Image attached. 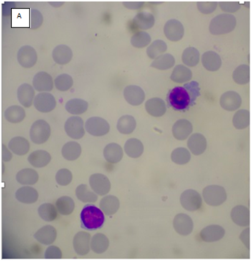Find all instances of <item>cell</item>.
I'll list each match as a JSON object with an SVG mask.
<instances>
[{"label": "cell", "instance_id": "obj_1", "mask_svg": "<svg viewBox=\"0 0 252 261\" xmlns=\"http://www.w3.org/2000/svg\"><path fill=\"white\" fill-rule=\"evenodd\" d=\"M200 96V84L197 81H192L170 90L167 94V101L168 106L174 110L186 112L195 105Z\"/></svg>", "mask_w": 252, "mask_h": 261}, {"label": "cell", "instance_id": "obj_2", "mask_svg": "<svg viewBox=\"0 0 252 261\" xmlns=\"http://www.w3.org/2000/svg\"><path fill=\"white\" fill-rule=\"evenodd\" d=\"M81 227L86 230L101 229L105 222V216L97 206L87 204L83 208L80 214Z\"/></svg>", "mask_w": 252, "mask_h": 261}, {"label": "cell", "instance_id": "obj_3", "mask_svg": "<svg viewBox=\"0 0 252 261\" xmlns=\"http://www.w3.org/2000/svg\"><path fill=\"white\" fill-rule=\"evenodd\" d=\"M236 24V18L233 15L223 13L212 19L209 31L213 35L227 34L235 30Z\"/></svg>", "mask_w": 252, "mask_h": 261}, {"label": "cell", "instance_id": "obj_4", "mask_svg": "<svg viewBox=\"0 0 252 261\" xmlns=\"http://www.w3.org/2000/svg\"><path fill=\"white\" fill-rule=\"evenodd\" d=\"M51 136L50 125L44 120H38L32 125L29 131L31 141L36 144L47 142Z\"/></svg>", "mask_w": 252, "mask_h": 261}, {"label": "cell", "instance_id": "obj_5", "mask_svg": "<svg viewBox=\"0 0 252 261\" xmlns=\"http://www.w3.org/2000/svg\"><path fill=\"white\" fill-rule=\"evenodd\" d=\"M204 201L208 205L217 207L227 200V195L225 188L218 185H210L205 187L202 192Z\"/></svg>", "mask_w": 252, "mask_h": 261}, {"label": "cell", "instance_id": "obj_6", "mask_svg": "<svg viewBox=\"0 0 252 261\" xmlns=\"http://www.w3.org/2000/svg\"><path fill=\"white\" fill-rule=\"evenodd\" d=\"M85 130L94 137H103L110 131V126L105 119L92 117L86 121Z\"/></svg>", "mask_w": 252, "mask_h": 261}, {"label": "cell", "instance_id": "obj_7", "mask_svg": "<svg viewBox=\"0 0 252 261\" xmlns=\"http://www.w3.org/2000/svg\"><path fill=\"white\" fill-rule=\"evenodd\" d=\"M180 200L183 209L188 212L199 210L202 206L201 195L194 189H187L182 193Z\"/></svg>", "mask_w": 252, "mask_h": 261}, {"label": "cell", "instance_id": "obj_8", "mask_svg": "<svg viewBox=\"0 0 252 261\" xmlns=\"http://www.w3.org/2000/svg\"><path fill=\"white\" fill-rule=\"evenodd\" d=\"M65 131L71 139H82L85 134L84 121L79 116L69 118L65 124Z\"/></svg>", "mask_w": 252, "mask_h": 261}, {"label": "cell", "instance_id": "obj_9", "mask_svg": "<svg viewBox=\"0 0 252 261\" xmlns=\"http://www.w3.org/2000/svg\"><path fill=\"white\" fill-rule=\"evenodd\" d=\"M89 185L91 189L98 195H107L111 190L110 181L107 176L101 173L92 175L89 177Z\"/></svg>", "mask_w": 252, "mask_h": 261}, {"label": "cell", "instance_id": "obj_10", "mask_svg": "<svg viewBox=\"0 0 252 261\" xmlns=\"http://www.w3.org/2000/svg\"><path fill=\"white\" fill-rule=\"evenodd\" d=\"M34 106L38 112L48 113L55 109L57 101L54 96L49 93H40L35 98Z\"/></svg>", "mask_w": 252, "mask_h": 261}, {"label": "cell", "instance_id": "obj_11", "mask_svg": "<svg viewBox=\"0 0 252 261\" xmlns=\"http://www.w3.org/2000/svg\"><path fill=\"white\" fill-rule=\"evenodd\" d=\"M17 60L20 66L24 69H30L37 63V52L30 46H22L18 51Z\"/></svg>", "mask_w": 252, "mask_h": 261}, {"label": "cell", "instance_id": "obj_12", "mask_svg": "<svg viewBox=\"0 0 252 261\" xmlns=\"http://www.w3.org/2000/svg\"><path fill=\"white\" fill-rule=\"evenodd\" d=\"M173 227L179 235L187 237L194 230L193 220L187 214H178L174 218Z\"/></svg>", "mask_w": 252, "mask_h": 261}, {"label": "cell", "instance_id": "obj_13", "mask_svg": "<svg viewBox=\"0 0 252 261\" xmlns=\"http://www.w3.org/2000/svg\"><path fill=\"white\" fill-rule=\"evenodd\" d=\"M166 37L171 41H179L184 36L183 25L177 19H170L166 23L164 27Z\"/></svg>", "mask_w": 252, "mask_h": 261}, {"label": "cell", "instance_id": "obj_14", "mask_svg": "<svg viewBox=\"0 0 252 261\" xmlns=\"http://www.w3.org/2000/svg\"><path fill=\"white\" fill-rule=\"evenodd\" d=\"M91 237L89 234L80 231L76 234L73 241L74 251L77 255H87L90 250Z\"/></svg>", "mask_w": 252, "mask_h": 261}, {"label": "cell", "instance_id": "obj_15", "mask_svg": "<svg viewBox=\"0 0 252 261\" xmlns=\"http://www.w3.org/2000/svg\"><path fill=\"white\" fill-rule=\"evenodd\" d=\"M54 81L50 74L41 71L35 75L33 79V86L38 92H50L54 88Z\"/></svg>", "mask_w": 252, "mask_h": 261}, {"label": "cell", "instance_id": "obj_16", "mask_svg": "<svg viewBox=\"0 0 252 261\" xmlns=\"http://www.w3.org/2000/svg\"><path fill=\"white\" fill-rule=\"evenodd\" d=\"M241 104V97L235 91H227L220 96V106L229 112H233L239 109Z\"/></svg>", "mask_w": 252, "mask_h": 261}, {"label": "cell", "instance_id": "obj_17", "mask_svg": "<svg viewBox=\"0 0 252 261\" xmlns=\"http://www.w3.org/2000/svg\"><path fill=\"white\" fill-rule=\"evenodd\" d=\"M124 98L129 104L139 106L144 102L145 94L143 90L137 85H129L124 89Z\"/></svg>", "mask_w": 252, "mask_h": 261}, {"label": "cell", "instance_id": "obj_18", "mask_svg": "<svg viewBox=\"0 0 252 261\" xmlns=\"http://www.w3.org/2000/svg\"><path fill=\"white\" fill-rule=\"evenodd\" d=\"M225 235V230L220 225L212 224L202 229L200 232V238L205 242H216L223 239Z\"/></svg>", "mask_w": 252, "mask_h": 261}, {"label": "cell", "instance_id": "obj_19", "mask_svg": "<svg viewBox=\"0 0 252 261\" xmlns=\"http://www.w3.org/2000/svg\"><path fill=\"white\" fill-rule=\"evenodd\" d=\"M193 131V126L188 120L180 119L172 127V134L178 140H185Z\"/></svg>", "mask_w": 252, "mask_h": 261}, {"label": "cell", "instance_id": "obj_20", "mask_svg": "<svg viewBox=\"0 0 252 261\" xmlns=\"http://www.w3.org/2000/svg\"><path fill=\"white\" fill-rule=\"evenodd\" d=\"M17 97L21 105L26 108L31 107L36 98L34 88L26 83L21 84L18 88Z\"/></svg>", "mask_w": 252, "mask_h": 261}, {"label": "cell", "instance_id": "obj_21", "mask_svg": "<svg viewBox=\"0 0 252 261\" xmlns=\"http://www.w3.org/2000/svg\"><path fill=\"white\" fill-rule=\"evenodd\" d=\"M57 237V230L51 225L41 227L34 235L35 239L44 245H51L55 242Z\"/></svg>", "mask_w": 252, "mask_h": 261}, {"label": "cell", "instance_id": "obj_22", "mask_svg": "<svg viewBox=\"0 0 252 261\" xmlns=\"http://www.w3.org/2000/svg\"><path fill=\"white\" fill-rule=\"evenodd\" d=\"M187 144L191 152L194 155H201L207 149L206 138L200 133H196L188 138Z\"/></svg>", "mask_w": 252, "mask_h": 261}, {"label": "cell", "instance_id": "obj_23", "mask_svg": "<svg viewBox=\"0 0 252 261\" xmlns=\"http://www.w3.org/2000/svg\"><path fill=\"white\" fill-rule=\"evenodd\" d=\"M145 109L152 117L159 118L167 112V105L165 101L160 98H152L146 101Z\"/></svg>", "mask_w": 252, "mask_h": 261}, {"label": "cell", "instance_id": "obj_24", "mask_svg": "<svg viewBox=\"0 0 252 261\" xmlns=\"http://www.w3.org/2000/svg\"><path fill=\"white\" fill-rule=\"evenodd\" d=\"M231 219L234 223L240 227H248L250 224V212L243 206H235L231 212Z\"/></svg>", "mask_w": 252, "mask_h": 261}, {"label": "cell", "instance_id": "obj_25", "mask_svg": "<svg viewBox=\"0 0 252 261\" xmlns=\"http://www.w3.org/2000/svg\"><path fill=\"white\" fill-rule=\"evenodd\" d=\"M104 156L107 162L117 164L123 157V151L120 144L117 143H109L104 150Z\"/></svg>", "mask_w": 252, "mask_h": 261}, {"label": "cell", "instance_id": "obj_26", "mask_svg": "<svg viewBox=\"0 0 252 261\" xmlns=\"http://www.w3.org/2000/svg\"><path fill=\"white\" fill-rule=\"evenodd\" d=\"M51 160L50 154L44 150L34 151L28 156V162L33 167L36 168L46 167L50 163Z\"/></svg>", "mask_w": 252, "mask_h": 261}, {"label": "cell", "instance_id": "obj_27", "mask_svg": "<svg viewBox=\"0 0 252 261\" xmlns=\"http://www.w3.org/2000/svg\"><path fill=\"white\" fill-rule=\"evenodd\" d=\"M52 57L54 62L57 64H68L73 58L72 50L66 45H59L53 50Z\"/></svg>", "mask_w": 252, "mask_h": 261}, {"label": "cell", "instance_id": "obj_28", "mask_svg": "<svg viewBox=\"0 0 252 261\" xmlns=\"http://www.w3.org/2000/svg\"><path fill=\"white\" fill-rule=\"evenodd\" d=\"M204 67L209 71H216L222 67V61L219 54L213 51L204 53L202 56Z\"/></svg>", "mask_w": 252, "mask_h": 261}, {"label": "cell", "instance_id": "obj_29", "mask_svg": "<svg viewBox=\"0 0 252 261\" xmlns=\"http://www.w3.org/2000/svg\"><path fill=\"white\" fill-rule=\"evenodd\" d=\"M38 192L36 189L31 187H23L18 189L16 192V198L20 202L24 204H33L37 202Z\"/></svg>", "mask_w": 252, "mask_h": 261}, {"label": "cell", "instance_id": "obj_30", "mask_svg": "<svg viewBox=\"0 0 252 261\" xmlns=\"http://www.w3.org/2000/svg\"><path fill=\"white\" fill-rule=\"evenodd\" d=\"M8 149L17 156H24L29 152L30 144L26 138L16 137L8 143Z\"/></svg>", "mask_w": 252, "mask_h": 261}, {"label": "cell", "instance_id": "obj_31", "mask_svg": "<svg viewBox=\"0 0 252 261\" xmlns=\"http://www.w3.org/2000/svg\"><path fill=\"white\" fill-rule=\"evenodd\" d=\"M133 24L142 31L150 29L155 24V17L152 13L149 12H140L136 15L132 21Z\"/></svg>", "mask_w": 252, "mask_h": 261}, {"label": "cell", "instance_id": "obj_32", "mask_svg": "<svg viewBox=\"0 0 252 261\" xmlns=\"http://www.w3.org/2000/svg\"><path fill=\"white\" fill-rule=\"evenodd\" d=\"M120 200L114 195H108L101 199L100 208L107 216H112L118 212L120 209Z\"/></svg>", "mask_w": 252, "mask_h": 261}, {"label": "cell", "instance_id": "obj_33", "mask_svg": "<svg viewBox=\"0 0 252 261\" xmlns=\"http://www.w3.org/2000/svg\"><path fill=\"white\" fill-rule=\"evenodd\" d=\"M124 151L129 157L137 159L143 154L144 146L137 138L128 139L124 146Z\"/></svg>", "mask_w": 252, "mask_h": 261}, {"label": "cell", "instance_id": "obj_34", "mask_svg": "<svg viewBox=\"0 0 252 261\" xmlns=\"http://www.w3.org/2000/svg\"><path fill=\"white\" fill-rule=\"evenodd\" d=\"M39 179L37 171L30 168L21 169L16 174V181L22 185H35Z\"/></svg>", "mask_w": 252, "mask_h": 261}, {"label": "cell", "instance_id": "obj_35", "mask_svg": "<svg viewBox=\"0 0 252 261\" xmlns=\"http://www.w3.org/2000/svg\"><path fill=\"white\" fill-rule=\"evenodd\" d=\"M82 154V147L79 143L76 142H69L63 146L62 155L66 160L72 162L79 159Z\"/></svg>", "mask_w": 252, "mask_h": 261}, {"label": "cell", "instance_id": "obj_36", "mask_svg": "<svg viewBox=\"0 0 252 261\" xmlns=\"http://www.w3.org/2000/svg\"><path fill=\"white\" fill-rule=\"evenodd\" d=\"M26 117L24 108L19 105L10 106L5 112V118L11 124H19L22 122Z\"/></svg>", "mask_w": 252, "mask_h": 261}, {"label": "cell", "instance_id": "obj_37", "mask_svg": "<svg viewBox=\"0 0 252 261\" xmlns=\"http://www.w3.org/2000/svg\"><path fill=\"white\" fill-rule=\"evenodd\" d=\"M88 103L85 100L73 99L69 100L66 104L67 112L74 115H79L87 112L88 109Z\"/></svg>", "mask_w": 252, "mask_h": 261}, {"label": "cell", "instance_id": "obj_38", "mask_svg": "<svg viewBox=\"0 0 252 261\" xmlns=\"http://www.w3.org/2000/svg\"><path fill=\"white\" fill-rule=\"evenodd\" d=\"M170 78L172 81L179 84L187 82L192 79V71L183 65H178L175 66Z\"/></svg>", "mask_w": 252, "mask_h": 261}, {"label": "cell", "instance_id": "obj_39", "mask_svg": "<svg viewBox=\"0 0 252 261\" xmlns=\"http://www.w3.org/2000/svg\"><path fill=\"white\" fill-rule=\"evenodd\" d=\"M109 247V239L104 234H97L91 239L90 248L96 254H103Z\"/></svg>", "mask_w": 252, "mask_h": 261}, {"label": "cell", "instance_id": "obj_40", "mask_svg": "<svg viewBox=\"0 0 252 261\" xmlns=\"http://www.w3.org/2000/svg\"><path fill=\"white\" fill-rule=\"evenodd\" d=\"M77 199L84 204H94L98 200V194L89 189L86 184L78 186L76 189Z\"/></svg>", "mask_w": 252, "mask_h": 261}, {"label": "cell", "instance_id": "obj_41", "mask_svg": "<svg viewBox=\"0 0 252 261\" xmlns=\"http://www.w3.org/2000/svg\"><path fill=\"white\" fill-rule=\"evenodd\" d=\"M137 127V121L132 115H123L118 120L117 129L122 134H131Z\"/></svg>", "mask_w": 252, "mask_h": 261}, {"label": "cell", "instance_id": "obj_42", "mask_svg": "<svg viewBox=\"0 0 252 261\" xmlns=\"http://www.w3.org/2000/svg\"><path fill=\"white\" fill-rule=\"evenodd\" d=\"M55 206L58 213L61 215L69 216L74 212L75 209V202L71 197L63 196L57 199Z\"/></svg>", "mask_w": 252, "mask_h": 261}, {"label": "cell", "instance_id": "obj_43", "mask_svg": "<svg viewBox=\"0 0 252 261\" xmlns=\"http://www.w3.org/2000/svg\"><path fill=\"white\" fill-rule=\"evenodd\" d=\"M38 215L45 222H52L57 217V208L51 204H42L38 208Z\"/></svg>", "mask_w": 252, "mask_h": 261}, {"label": "cell", "instance_id": "obj_44", "mask_svg": "<svg viewBox=\"0 0 252 261\" xmlns=\"http://www.w3.org/2000/svg\"><path fill=\"white\" fill-rule=\"evenodd\" d=\"M175 59L172 54H165L158 56L156 59L154 60L150 66L154 69L159 70H168L172 69L175 66Z\"/></svg>", "mask_w": 252, "mask_h": 261}, {"label": "cell", "instance_id": "obj_45", "mask_svg": "<svg viewBox=\"0 0 252 261\" xmlns=\"http://www.w3.org/2000/svg\"><path fill=\"white\" fill-rule=\"evenodd\" d=\"M233 80L238 84H248L250 81V68L248 65H240L235 69L233 74Z\"/></svg>", "mask_w": 252, "mask_h": 261}, {"label": "cell", "instance_id": "obj_46", "mask_svg": "<svg viewBox=\"0 0 252 261\" xmlns=\"http://www.w3.org/2000/svg\"><path fill=\"white\" fill-rule=\"evenodd\" d=\"M233 126L235 129H243L250 124V112L246 109H240L235 113L233 119Z\"/></svg>", "mask_w": 252, "mask_h": 261}, {"label": "cell", "instance_id": "obj_47", "mask_svg": "<svg viewBox=\"0 0 252 261\" xmlns=\"http://www.w3.org/2000/svg\"><path fill=\"white\" fill-rule=\"evenodd\" d=\"M200 52L195 47H188L183 51L182 61L185 66L195 67L200 62Z\"/></svg>", "mask_w": 252, "mask_h": 261}, {"label": "cell", "instance_id": "obj_48", "mask_svg": "<svg viewBox=\"0 0 252 261\" xmlns=\"http://www.w3.org/2000/svg\"><path fill=\"white\" fill-rule=\"evenodd\" d=\"M167 50V45L162 40H156L151 43L147 47V54L150 59H156L158 56L162 55Z\"/></svg>", "mask_w": 252, "mask_h": 261}, {"label": "cell", "instance_id": "obj_49", "mask_svg": "<svg viewBox=\"0 0 252 261\" xmlns=\"http://www.w3.org/2000/svg\"><path fill=\"white\" fill-rule=\"evenodd\" d=\"M151 42V37L150 34L145 31H139L133 35L131 38V44L134 47L137 49H142L148 46Z\"/></svg>", "mask_w": 252, "mask_h": 261}, {"label": "cell", "instance_id": "obj_50", "mask_svg": "<svg viewBox=\"0 0 252 261\" xmlns=\"http://www.w3.org/2000/svg\"><path fill=\"white\" fill-rule=\"evenodd\" d=\"M191 154L188 150L185 148H178L174 150L171 154L172 162L179 165H184L190 162Z\"/></svg>", "mask_w": 252, "mask_h": 261}, {"label": "cell", "instance_id": "obj_51", "mask_svg": "<svg viewBox=\"0 0 252 261\" xmlns=\"http://www.w3.org/2000/svg\"><path fill=\"white\" fill-rule=\"evenodd\" d=\"M74 84L73 78L69 74H62L59 75L54 79V85L58 91L66 92L69 91Z\"/></svg>", "mask_w": 252, "mask_h": 261}, {"label": "cell", "instance_id": "obj_52", "mask_svg": "<svg viewBox=\"0 0 252 261\" xmlns=\"http://www.w3.org/2000/svg\"><path fill=\"white\" fill-rule=\"evenodd\" d=\"M56 181L59 186L66 187L69 185L73 180V175L68 169H61L57 172L55 176Z\"/></svg>", "mask_w": 252, "mask_h": 261}, {"label": "cell", "instance_id": "obj_53", "mask_svg": "<svg viewBox=\"0 0 252 261\" xmlns=\"http://www.w3.org/2000/svg\"><path fill=\"white\" fill-rule=\"evenodd\" d=\"M218 3L215 1H200L197 3V8L200 12L204 14H210L214 12L216 9Z\"/></svg>", "mask_w": 252, "mask_h": 261}, {"label": "cell", "instance_id": "obj_54", "mask_svg": "<svg viewBox=\"0 0 252 261\" xmlns=\"http://www.w3.org/2000/svg\"><path fill=\"white\" fill-rule=\"evenodd\" d=\"M44 22V17L42 13L38 10L32 9L30 12V28L33 30H37L41 27Z\"/></svg>", "mask_w": 252, "mask_h": 261}, {"label": "cell", "instance_id": "obj_55", "mask_svg": "<svg viewBox=\"0 0 252 261\" xmlns=\"http://www.w3.org/2000/svg\"><path fill=\"white\" fill-rule=\"evenodd\" d=\"M219 6L222 11L226 13H235L240 8V4L238 2L223 1L220 2Z\"/></svg>", "mask_w": 252, "mask_h": 261}, {"label": "cell", "instance_id": "obj_56", "mask_svg": "<svg viewBox=\"0 0 252 261\" xmlns=\"http://www.w3.org/2000/svg\"><path fill=\"white\" fill-rule=\"evenodd\" d=\"M46 259H61L62 257V251L56 246H50L45 252Z\"/></svg>", "mask_w": 252, "mask_h": 261}, {"label": "cell", "instance_id": "obj_57", "mask_svg": "<svg viewBox=\"0 0 252 261\" xmlns=\"http://www.w3.org/2000/svg\"><path fill=\"white\" fill-rule=\"evenodd\" d=\"M123 6L128 9L138 10L142 8L145 5V2H137V1H125L122 3Z\"/></svg>", "mask_w": 252, "mask_h": 261}, {"label": "cell", "instance_id": "obj_58", "mask_svg": "<svg viewBox=\"0 0 252 261\" xmlns=\"http://www.w3.org/2000/svg\"><path fill=\"white\" fill-rule=\"evenodd\" d=\"M240 239L243 244L246 246L247 249H250V230L249 228H246L243 230L240 235Z\"/></svg>", "mask_w": 252, "mask_h": 261}, {"label": "cell", "instance_id": "obj_59", "mask_svg": "<svg viewBox=\"0 0 252 261\" xmlns=\"http://www.w3.org/2000/svg\"><path fill=\"white\" fill-rule=\"evenodd\" d=\"M2 158L4 162H10L12 159V154L11 151L8 150V148L6 147L5 144H3V148H2Z\"/></svg>", "mask_w": 252, "mask_h": 261}, {"label": "cell", "instance_id": "obj_60", "mask_svg": "<svg viewBox=\"0 0 252 261\" xmlns=\"http://www.w3.org/2000/svg\"><path fill=\"white\" fill-rule=\"evenodd\" d=\"M65 2H49V4L54 7V8H59L64 4Z\"/></svg>", "mask_w": 252, "mask_h": 261}]
</instances>
